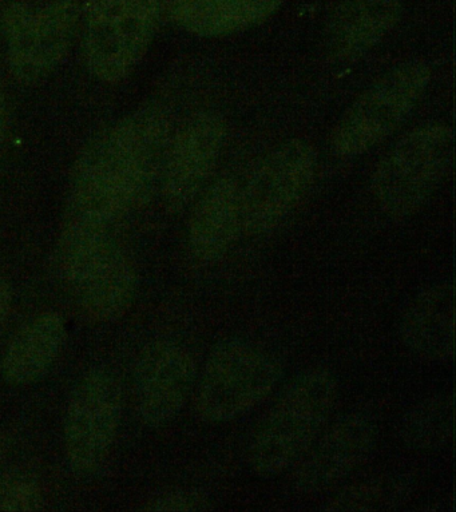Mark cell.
Masks as SVG:
<instances>
[{"instance_id": "4fadbf2b", "label": "cell", "mask_w": 456, "mask_h": 512, "mask_svg": "<svg viewBox=\"0 0 456 512\" xmlns=\"http://www.w3.org/2000/svg\"><path fill=\"white\" fill-rule=\"evenodd\" d=\"M378 430L363 414H352L329 427L296 464L293 484L301 494L328 490L358 470L376 447Z\"/></svg>"}, {"instance_id": "8fae6325", "label": "cell", "mask_w": 456, "mask_h": 512, "mask_svg": "<svg viewBox=\"0 0 456 512\" xmlns=\"http://www.w3.org/2000/svg\"><path fill=\"white\" fill-rule=\"evenodd\" d=\"M196 381V363L188 349L172 341L146 345L134 368L138 412L148 427L161 428L176 419Z\"/></svg>"}, {"instance_id": "9a60e30c", "label": "cell", "mask_w": 456, "mask_h": 512, "mask_svg": "<svg viewBox=\"0 0 456 512\" xmlns=\"http://www.w3.org/2000/svg\"><path fill=\"white\" fill-rule=\"evenodd\" d=\"M399 335L420 359L450 360L455 353L454 285L439 283L418 293L403 313Z\"/></svg>"}, {"instance_id": "7402d4cb", "label": "cell", "mask_w": 456, "mask_h": 512, "mask_svg": "<svg viewBox=\"0 0 456 512\" xmlns=\"http://www.w3.org/2000/svg\"><path fill=\"white\" fill-rule=\"evenodd\" d=\"M145 511L157 512H189L208 510V500L200 492L192 490H177L162 492V494L154 496L146 507Z\"/></svg>"}, {"instance_id": "5b68a950", "label": "cell", "mask_w": 456, "mask_h": 512, "mask_svg": "<svg viewBox=\"0 0 456 512\" xmlns=\"http://www.w3.org/2000/svg\"><path fill=\"white\" fill-rule=\"evenodd\" d=\"M59 269L86 319L110 323L129 311L138 291V275L113 234L65 246Z\"/></svg>"}, {"instance_id": "ba28073f", "label": "cell", "mask_w": 456, "mask_h": 512, "mask_svg": "<svg viewBox=\"0 0 456 512\" xmlns=\"http://www.w3.org/2000/svg\"><path fill=\"white\" fill-rule=\"evenodd\" d=\"M122 411V388L107 369H91L75 386L67 403L63 444L67 463L82 478L97 474L116 439Z\"/></svg>"}, {"instance_id": "7c38bea8", "label": "cell", "mask_w": 456, "mask_h": 512, "mask_svg": "<svg viewBox=\"0 0 456 512\" xmlns=\"http://www.w3.org/2000/svg\"><path fill=\"white\" fill-rule=\"evenodd\" d=\"M226 137L224 119L201 113L190 119L170 142L162 165V196L172 210H181L200 193L216 166Z\"/></svg>"}, {"instance_id": "6da1fadb", "label": "cell", "mask_w": 456, "mask_h": 512, "mask_svg": "<svg viewBox=\"0 0 456 512\" xmlns=\"http://www.w3.org/2000/svg\"><path fill=\"white\" fill-rule=\"evenodd\" d=\"M168 117L146 107L90 142L75 165L66 213L113 226L148 200L169 142Z\"/></svg>"}, {"instance_id": "ac0fdd59", "label": "cell", "mask_w": 456, "mask_h": 512, "mask_svg": "<svg viewBox=\"0 0 456 512\" xmlns=\"http://www.w3.org/2000/svg\"><path fill=\"white\" fill-rule=\"evenodd\" d=\"M283 0H168L173 21L200 37H221L267 21Z\"/></svg>"}, {"instance_id": "e0dca14e", "label": "cell", "mask_w": 456, "mask_h": 512, "mask_svg": "<svg viewBox=\"0 0 456 512\" xmlns=\"http://www.w3.org/2000/svg\"><path fill=\"white\" fill-rule=\"evenodd\" d=\"M66 337L65 319L58 312L39 313L10 341L0 360V376L13 387L37 383L53 367Z\"/></svg>"}, {"instance_id": "2e32d148", "label": "cell", "mask_w": 456, "mask_h": 512, "mask_svg": "<svg viewBox=\"0 0 456 512\" xmlns=\"http://www.w3.org/2000/svg\"><path fill=\"white\" fill-rule=\"evenodd\" d=\"M243 230L241 188L235 178L213 182L198 200L189 222V245L201 261L221 259Z\"/></svg>"}, {"instance_id": "5bb4252c", "label": "cell", "mask_w": 456, "mask_h": 512, "mask_svg": "<svg viewBox=\"0 0 456 512\" xmlns=\"http://www.w3.org/2000/svg\"><path fill=\"white\" fill-rule=\"evenodd\" d=\"M402 10V0H340L325 27L329 58L346 62L362 57L394 29Z\"/></svg>"}, {"instance_id": "52a82bcc", "label": "cell", "mask_w": 456, "mask_h": 512, "mask_svg": "<svg viewBox=\"0 0 456 512\" xmlns=\"http://www.w3.org/2000/svg\"><path fill=\"white\" fill-rule=\"evenodd\" d=\"M431 81L424 62L403 63L364 91L333 130L332 150L358 156L390 136L414 110Z\"/></svg>"}, {"instance_id": "3957f363", "label": "cell", "mask_w": 456, "mask_h": 512, "mask_svg": "<svg viewBox=\"0 0 456 512\" xmlns=\"http://www.w3.org/2000/svg\"><path fill=\"white\" fill-rule=\"evenodd\" d=\"M454 134L442 123L416 127L379 162L371 188L388 216L418 213L438 189L452 162Z\"/></svg>"}, {"instance_id": "277c9868", "label": "cell", "mask_w": 456, "mask_h": 512, "mask_svg": "<svg viewBox=\"0 0 456 512\" xmlns=\"http://www.w3.org/2000/svg\"><path fill=\"white\" fill-rule=\"evenodd\" d=\"M168 0H89L83 17L87 66L102 82L132 73L149 49Z\"/></svg>"}, {"instance_id": "ffe728a7", "label": "cell", "mask_w": 456, "mask_h": 512, "mask_svg": "<svg viewBox=\"0 0 456 512\" xmlns=\"http://www.w3.org/2000/svg\"><path fill=\"white\" fill-rule=\"evenodd\" d=\"M402 490L398 483L392 480H368V482L354 484L347 490L340 492L332 502L325 507L327 511H371L392 504Z\"/></svg>"}, {"instance_id": "9c48e42d", "label": "cell", "mask_w": 456, "mask_h": 512, "mask_svg": "<svg viewBox=\"0 0 456 512\" xmlns=\"http://www.w3.org/2000/svg\"><path fill=\"white\" fill-rule=\"evenodd\" d=\"M82 11L74 0L33 7L13 3L2 15L11 73L23 83L41 81L66 57Z\"/></svg>"}, {"instance_id": "8992f818", "label": "cell", "mask_w": 456, "mask_h": 512, "mask_svg": "<svg viewBox=\"0 0 456 512\" xmlns=\"http://www.w3.org/2000/svg\"><path fill=\"white\" fill-rule=\"evenodd\" d=\"M280 376L279 364L256 345L244 341L218 344L198 384V415L208 423L239 418L271 394Z\"/></svg>"}, {"instance_id": "603a6c76", "label": "cell", "mask_w": 456, "mask_h": 512, "mask_svg": "<svg viewBox=\"0 0 456 512\" xmlns=\"http://www.w3.org/2000/svg\"><path fill=\"white\" fill-rule=\"evenodd\" d=\"M13 307V292L6 280L0 277V328L5 324Z\"/></svg>"}, {"instance_id": "cb8c5ba5", "label": "cell", "mask_w": 456, "mask_h": 512, "mask_svg": "<svg viewBox=\"0 0 456 512\" xmlns=\"http://www.w3.org/2000/svg\"><path fill=\"white\" fill-rule=\"evenodd\" d=\"M7 125H9V113H7L5 94L0 89V145L6 140Z\"/></svg>"}, {"instance_id": "7a4b0ae2", "label": "cell", "mask_w": 456, "mask_h": 512, "mask_svg": "<svg viewBox=\"0 0 456 512\" xmlns=\"http://www.w3.org/2000/svg\"><path fill=\"white\" fill-rule=\"evenodd\" d=\"M336 399L337 381L328 369H311L293 380L253 435V474L275 478L296 467L319 438Z\"/></svg>"}, {"instance_id": "30bf717a", "label": "cell", "mask_w": 456, "mask_h": 512, "mask_svg": "<svg viewBox=\"0 0 456 512\" xmlns=\"http://www.w3.org/2000/svg\"><path fill=\"white\" fill-rule=\"evenodd\" d=\"M317 156L304 140L284 142L269 153L241 188L243 230L271 232L299 204L315 178Z\"/></svg>"}, {"instance_id": "44dd1931", "label": "cell", "mask_w": 456, "mask_h": 512, "mask_svg": "<svg viewBox=\"0 0 456 512\" xmlns=\"http://www.w3.org/2000/svg\"><path fill=\"white\" fill-rule=\"evenodd\" d=\"M42 506V488L31 476L11 475L0 482V511H37Z\"/></svg>"}, {"instance_id": "d6986e66", "label": "cell", "mask_w": 456, "mask_h": 512, "mask_svg": "<svg viewBox=\"0 0 456 512\" xmlns=\"http://www.w3.org/2000/svg\"><path fill=\"white\" fill-rule=\"evenodd\" d=\"M404 446L415 451H435L451 442L454 435V398L431 396L412 408L400 430Z\"/></svg>"}]
</instances>
